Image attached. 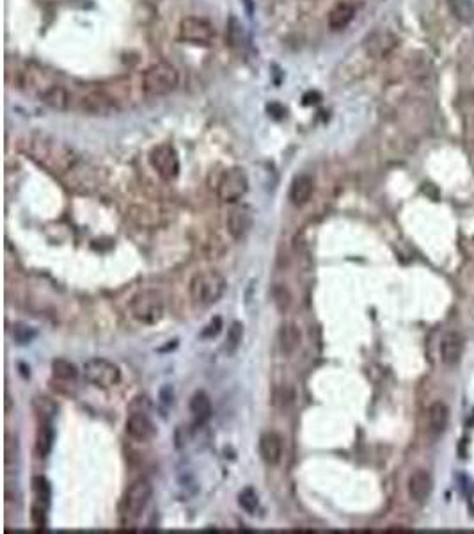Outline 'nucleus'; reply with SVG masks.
I'll list each match as a JSON object with an SVG mask.
<instances>
[{
	"mask_svg": "<svg viewBox=\"0 0 474 534\" xmlns=\"http://www.w3.org/2000/svg\"><path fill=\"white\" fill-rule=\"evenodd\" d=\"M449 421V408L442 401H437L428 409V426L433 435L445 431Z\"/></svg>",
	"mask_w": 474,
	"mask_h": 534,
	"instance_id": "6ab92c4d",
	"label": "nucleus"
},
{
	"mask_svg": "<svg viewBox=\"0 0 474 534\" xmlns=\"http://www.w3.org/2000/svg\"><path fill=\"white\" fill-rule=\"evenodd\" d=\"M32 492H34V506H32V513L36 515L45 516L46 506L50 500V486L45 478H34L32 479Z\"/></svg>",
	"mask_w": 474,
	"mask_h": 534,
	"instance_id": "412c9836",
	"label": "nucleus"
},
{
	"mask_svg": "<svg viewBox=\"0 0 474 534\" xmlns=\"http://www.w3.org/2000/svg\"><path fill=\"white\" fill-rule=\"evenodd\" d=\"M84 376L98 388H112L121 381V371L107 358H93L84 365Z\"/></svg>",
	"mask_w": 474,
	"mask_h": 534,
	"instance_id": "423d86ee",
	"label": "nucleus"
},
{
	"mask_svg": "<svg viewBox=\"0 0 474 534\" xmlns=\"http://www.w3.org/2000/svg\"><path fill=\"white\" fill-rule=\"evenodd\" d=\"M27 150L43 166L53 171H66L75 163L72 148L48 136H32L27 144Z\"/></svg>",
	"mask_w": 474,
	"mask_h": 534,
	"instance_id": "f257e3e1",
	"label": "nucleus"
},
{
	"mask_svg": "<svg viewBox=\"0 0 474 534\" xmlns=\"http://www.w3.org/2000/svg\"><path fill=\"white\" fill-rule=\"evenodd\" d=\"M272 298H274V303L277 307L279 312H287L291 305V294L284 285H279L272 291Z\"/></svg>",
	"mask_w": 474,
	"mask_h": 534,
	"instance_id": "cd10ccee",
	"label": "nucleus"
},
{
	"mask_svg": "<svg viewBox=\"0 0 474 534\" xmlns=\"http://www.w3.org/2000/svg\"><path fill=\"white\" fill-rule=\"evenodd\" d=\"M226 287L228 281L223 274L215 269H206L194 274L190 284H188V292H190V298L196 305L211 307V305L223 300Z\"/></svg>",
	"mask_w": 474,
	"mask_h": 534,
	"instance_id": "f03ea898",
	"label": "nucleus"
},
{
	"mask_svg": "<svg viewBox=\"0 0 474 534\" xmlns=\"http://www.w3.org/2000/svg\"><path fill=\"white\" fill-rule=\"evenodd\" d=\"M126 433L136 442H150L157 436V426L144 412H136L126 419Z\"/></svg>",
	"mask_w": 474,
	"mask_h": 534,
	"instance_id": "f8f14e48",
	"label": "nucleus"
},
{
	"mask_svg": "<svg viewBox=\"0 0 474 534\" xmlns=\"http://www.w3.org/2000/svg\"><path fill=\"white\" fill-rule=\"evenodd\" d=\"M180 84V73L169 63H154L143 73L140 86L147 96H166L173 93Z\"/></svg>",
	"mask_w": 474,
	"mask_h": 534,
	"instance_id": "7ed1b4c3",
	"label": "nucleus"
},
{
	"mask_svg": "<svg viewBox=\"0 0 474 534\" xmlns=\"http://www.w3.org/2000/svg\"><path fill=\"white\" fill-rule=\"evenodd\" d=\"M39 100L53 110H70L75 106V95L70 93V89H66V87L60 86V84H52V86L39 96Z\"/></svg>",
	"mask_w": 474,
	"mask_h": 534,
	"instance_id": "ddd939ff",
	"label": "nucleus"
},
{
	"mask_svg": "<svg viewBox=\"0 0 474 534\" xmlns=\"http://www.w3.org/2000/svg\"><path fill=\"white\" fill-rule=\"evenodd\" d=\"M52 376L59 381H73L79 376L75 364L65 360V358H57L52 362Z\"/></svg>",
	"mask_w": 474,
	"mask_h": 534,
	"instance_id": "393cba45",
	"label": "nucleus"
},
{
	"mask_svg": "<svg viewBox=\"0 0 474 534\" xmlns=\"http://www.w3.org/2000/svg\"><path fill=\"white\" fill-rule=\"evenodd\" d=\"M151 497H153V486L146 479H137L130 485L124 495V513L132 519H139L147 508Z\"/></svg>",
	"mask_w": 474,
	"mask_h": 534,
	"instance_id": "1a4fd4ad",
	"label": "nucleus"
},
{
	"mask_svg": "<svg viewBox=\"0 0 474 534\" xmlns=\"http://www.w3.org/2000/svg\"><path fill=\"white\" fill-rule=\"evenodd\" d=\"M252 210L245 205H237L233 209L230 210L226 217V227L230 235L233 239L242 241L247 237V234L251 231L252 228Z\"/></svg>",
	"mask_w": 474,
	"mask_h": 534,
	"instance_id": "9b49d317",
	"label": "nucleus"
},
{
	"mask_svg": "<svg viewBox=\"0 0 474 534\" xmlns=\"http://www.w3.org/2000/svg\"><path fill=\"white\" fill-rule=\"evenodd\" d=\"M312 193H315V180H312V177H309V174H298V177H295L290 187V200L294 201V205H297V207L305 205L311 200Z\"/></svg>",
	"mask_w": 474,
	"mask_h": 534,
	"instance_id": "a211bd4d",
	"label": "nucleus"
},
{
	"mask_svg": "<svg viewBox=\"0 0 474 534\" xmlns=\"http://www.w3.org/2000/svg\"><path fill=\"white\" fill-rule=\"evenodd\" d=\"M242 341H244V324L240 321L231 322V326L228 328V337H226V351L230 355L237 352V349L240 348Z\"/></svg>",
	"mask_w": 474,
	"mask_h": 534,
	"instance_id": "a878e982",
	"label": "nucleus"
},
{
	"mask_svg": "<svg viewBox=\"0 0 474 534\" xmlns=\"http://www.w3.org/2000/svg\"><path fill=\"white\" fill-rule=\"evenodd\" d=\"M220 330H223V319L213 317L210 321V324H208L206 328L203 330L201 337L203 338H215L218 333H220Z\"/></svg>",
	"mask_w": 474,
	"mask_h": 534,
	"instance_id": "c756f323",
	"label": "nucleus"
},
{
	"mask_svg": "<svg viewBox=\"0 0 474 534\" xmlns=\"http://www.w3.org/2000/svg\"><path fill=\"white\" fill-rule=\"evenodd\" d=\"M34 337H36V331L32 330V328H29V326L18 324L15 328V338L18 344H29V342Z\"/></svg>",
	"mask_w": 474,
	"mask_h": 534,
	"instance_id": "c85d7f7f",
	"label": "nucleus"
},
{
	"mask_svg": "<svg viewBox=\"0 0 474 534\" xmlns=\"http://www.w3.org/2000/svg\"><path fill=\"white\" fill-rule=\"evenodd\" d=\"M190 412L199 424L206 422L211 417V401L206 392H196L190 401Z\"/></svg>",
	"mask_w": 474,
	"mask_h": 534,
	"instance_id": "4be33fe9",
	"label": "nucleus"
},
{
	"mask_svg": "<svg viewBox=\"0 0 474 534\" xmlns=\"http://www.w3.org/2000/svg\"><path fill=\"white\" fill-rule=\"evenodd\" d=\"M452 15L455 16L459 22L474 23V0H446Z\"/></svg>",
	"mask_w": 474,
	"mask_h": 534,
	"instance_id": "5701e85b",
	"label": "nucleus"
},
{
	"mask_svg": "<svg viewBox=\"0 0 474 534\" xmlns=\"http://www.w3.org/2000/svg\"><path fill=\"white\" fill-rule=\"evenodd\" d=\"M249 189V178L242 167H230L217 182V196L224 203H237Z\"/></svg>",
	"mask_w": 474,
	"mask_h": 534,
	"instance_id": "39448f33",
	"label": "nucleus"
},
{
	"mask_svg": "<svg viewBox=\"0 0 474 534\" xmlns=\"http://www.w3.org/2000/svg\"><path fill=\"white\" fill-rule=\"evenodd\" d=\"M260 454L268 465H277L282 458V438L274 431L263 433L260 438Z\"/></svg>",
	"mask_w": 474,
	"mask_h": 534,
	"instance_id": "2eb2a0df",
	"label": "nucleus"
},
{
	"mask_svg": "<svg viewBox=\"0 0 474 534\" xmlns=\"http://www.w3.org/2000/svg\"><path fill=\"white\" fill-rule=\"evenodd\" d=\"M238 504H240V508L244 509V511L247 513H254L258 509V504H260V500H258V493L254 488H245L242 490L240 495H238Z\"/></svg>",
	"mask_w": 474,
	"mask_h": 534,
	"instance_id": "bb28decb",
	"label": "nucleus"
},
{
	"mask_svg": "<svg viewBox=\"0 0 474 534\" xmlns=\"http://www.w3.org/2000/svg\"><path fill=\"white\" fill-rule=\"evenodd\" d=\"M150 164L157 174L166 182H173L174 178L180 174V155L174 150L173 144L164 143L158 144L151 150Z\"/></svg>",
	"mask_w": 474,
	"mask_h": 534,
	"instance_id": "0eeeda50",
	"label": "nucleus"
},
{
	"mask_svg": "<svg viewBox=\"0 0 474 534\" xmlns=\"http://www.w3.org/2000/svg\"><path fill=\"white\" fill-rule=\"evenodd\" d=\"M463 352V337L459 331H448V333L442 337L440 342V358H442V364L446 365H456L462 358Z\"/></svg>",
	"mask_w": 474,
	"mask_h": 534,
	"instance_id": "4468645a",
	"label": "nucleus"
},
{
	"mask_svg": "<svg viewBox=\"0 0 474 534\" xmlns=\"http://www.w3.org/2000/svg\"><path fill=\"white\" fill-rule=\"evenodd\" d=\"M129 310L130 315L137 322L153 326L162 321L166 307H164L162 294L150 288V291H140L136 295H132V300L129 303Z\"/></svg>",
	"mask_w": 474,
	"mask_h": 534,
	"instance_id": "20e7f679",
	"label": "nucleus"
},
{
	"mask_svg": "<svg viewBox=\"0 0 474 534\" xmlns=\"http://www.w3.org/2000/svg\"><path fill=\"white\" fill-rule=\"evenodd\" d=\"M432 493V478L426 470H416L409 478V495L416 502H423Z\"/></svg>",
	"mask_w": 474,
	"mask_h": 534,
	"instance_id": "f3484780",
	"label": "nucleus"
},
{
	"mask_svg": "<svg viewBox=\"0 0 474 534\" xmlns=\"http://www.w3.org/2000/svg\"><path fill=\"white\" fill-rule=\"evenodd\" d=\"M180 38L192 45H211L215 39V27L206 18L185 16L180 22Z\"/></svg>",
	"mask_w": 474,
	"mask_h": 534,
	"instance_id": "6e6552de",
	"label": "nucleus"
},
{
	"mask_svg": "<svg viewBox=\"0 0 474 534\" xmlns=\"http://www.w3.org/2000/svg\"><path fill=\"white\" fill-rule=\"evenodd\" d=\"M396 46H398V38L389 31L371 32L364 42L366 53L375 59H384V57L391 56Z\"/></svg>",
	"mask_w": 474,
	"mask_h": 534,
	"instance_id": "9d476101",
	"label": "nucleus"
},
{
	"mask_svg": "<svg viewBox=\"0 0 474 534\" xmlns=\"http://www.w3.org/2000/svg\"><path fill=\"white\" fill-rule=\"evenodd\" d=\"M355 18V6L352 2H338L334 8L329 11L327 23L332 31H343L350 25L352 20Z\"/></svg>",
	"mask_w": 474,
	"mask_h": 534,
	"instance_id": "dca6fc26",
	"label": "nucleus"
},
{
	"mask_svg": "<svg viewBox=\"0 0 474 534\" xmlns=\"http://www.w3.org/2000/svg\"><path fill=\"white\" fill-rule=\"evenodd\" d=\"M301 330L295 322H284L279 330V342H281V349L287 355H291L295 349L301 345Z\"/></svg>",
	"mask_w": 474,
	"mask_h": 534,
	"instance_id": "aec40b11",
	"label": "nucleus"
},
{
	"mask_svg": "<svg viewBox=\"0 0 474 534\" xmlns=\"http://www.w3.org/2000/svg\"><path fill=\"white\" fill-rule=\"evenodd\" d=\"M53 438H55V433L50 422H43L38 429V442H36V447L41 458H46L50 454L53 447Z\"/></svg>",
	"mask_w": 474,
	"mask_h": 534,
	"instance_id": "b1692460",
	"label": "nucleus"
}]
</instances>
